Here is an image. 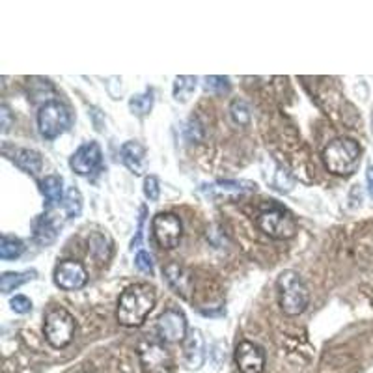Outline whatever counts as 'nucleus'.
<instances>
[{"label":"nucleus","mask_w":373,"mask_h":373,"mask_svg":"<svg viewBox=\"0 0 373 373\" xmlns=\"http://www.w3.org/2000/svg\"><path fill=\"white\" fill-rule=\"evenodd\" d=\"M152 232L157 244L164 250L175 249L183 235V224L181 219L174 213H159L153 217Z\"/></svg>","instance_id":"obj_8"},{"label":"nucleus","mask_w":373,"mask_h":373,"mask_svg":"<svg viewBox=\"0 0 373 373\" xmlns=\"http://www.w3.org/2000/svg\"><path fill=\"white\" fill-rule=\"evenodd\" d=\"M40 185H41V194H43V198H45L47 210H52V207L60 205V202L64 200L62 177H58V175H47Z\"/></svg>","instance_id":"obj_16"},{"label":"nucleus","mask_w":373,"mask_h":373,"mask_svg":"<svg viewBox=\"0 0 373 373\" xmlns=\"http://www.w3.org/2000/svg\"><path fill=\"white\" fill-rule=\"evenodd\" d=\"M0 118H2V133H8L12 127V112H10L8 105L0 107Z\"/></svg>","instance_id":"obj_30"},{"label":"nucleus","mask_w":373,"mask_h":373,"mask_svg":"<svg viewBox=\"0 0 373 373\" xmlns=\"http://www.w3.org/2000/svg\"><path fill=\"white\" fill-rule=\"evenodd\" d=\"M58 237L57 222L51 215H41L34 221V239L40 244H51Z\"/></svg>","instance_id":"obj_18"},{"label":"nucleus","mask_w":373,"mask_h":373,"mask_svg":"<svg viewBox=\"0 0 373 373\" xmlns=\"http://www.w3.org/2000/svg\"><path fill=\"white\" fill-rule=\"evenodd\" d=\"M152 107H153V92L152 90H146L144 94H136V96L131 97L129 108H131V112L135 114V116L144 118V116L149 114Z\"/></svg>","instance_id":"obj_22"},{"label":"nucleus","mask_w":373,"mask_h":373,"mask_svg":"<svg viewBox=\"0 0 373 373\" xmlns=\"http://www.w3.org/2000/svg\"><path fill=\"white\" fill-rule=\"evenodd\" d=\"M155 289L149 284H135L119 295L116 319L124 327H140L155 306Z\"/></svg>","instance_id":"obj_1"},{"label":"nucleus","mask_w":373,"mask_h":373,"mask_svg":"<svg viewBox=\"0 0 373 373\" xmlns=\"http://www.w3.org/2000/svg\"><path fill=\"white\" fill-rule=\"evenodd\" d=\"M164 280L170 286V289L174 291L175 295H180L181 299H189L191 293H193V275L189 272L186 267H183L177 261H170L166 263L163 269Z\"/></svg>","instance_id":"obj_13"},{"label":"nucleus","mask_w":373,"mask_h":373,"mask_svg":"<svg viewBox=\"0 0 373 373\" xmlns=\"http://www.w3.org/2000/svg\"><path fill=\"white\" fill-rule=\"evenodd\" d=\"M77 332V321L66 308H52L47 312L45 323H43V334L45 339L54 349L68 347Z\"/></svg>","instance_id":"obj_4"},{"label":"nucleus","mask_w":373,"mask_h":373,"mask_svg":"<svg viewBox=\"0 0 373 373\" xmlns=\"http://www.w3.org/2000/svg\"><path fill=\"white\" fill-rule=\"evenodd\" d=\"M194 90H196V77H191V75H181V77H175V80H174L175 101H181V103L189 101V97L193 96Z\"/></svg>","instance_id":"obj_21"},{"label":"nucleus","mask_w":373,"mask_h":373,"mask_svg":"<svg viewBox=\"0 0 373 373\" xmlns=\"http://www.w3.org/2000/svg\"><path fill=\"white\" fill-rule=\"evenodd\" d=\"M24 252V243L12 235H2L0 239V258L2 260H17Z\"/></svg>","instance_id":"obj_20"},{"label":"nucleus","mask_w":373,"mask_h":373,"mask_svg":"<svg viewBox=\"0 0 373 373\" xmlns=\"http://www.w3.org/2000/svg\"><path fill=\"white\" fill-rule=\"evenodd\" d=\"M138 360L144 373H170L174 366L172 353L159 339L144 338L136 347Z\"/></svg>","instance_id":"obj_5"},{"label":"nucleus","mask_w":373,"mask_h":373,"mask_svg":"<svg viewBox=\"0 0 373 373\" xmlns=\"http://www.w3.org/2000/svg\"><path fill=\"white\" fill-rule=\"evenodd\" d=\"M10 306H12L13 312H17V314H29L32 310V300L29 297H24V295H15L12 300H10Z\"/></svg>","instance_id":"obj_28"},{"label":"nucleus","mask_w":373,"mask_h":373,"mask_svg":"<svg viewBox=\"0 0 373 373\" xmlns=\"http://www.w3.org/2000/svg\"><path fill=\"white\" fill-rule=\"evenodd\" d=\"M144 194H146L147 200H159V194H161V186H159V180L155 175H147L144 180Z\"/></svg>","instance_id":"obj_27"},{"label":"nucleus","mask_w":373,"mask_h":373,"mask_svg":"<svg viewBox=\"0 0 373 373\" xmlns=\"http://www.w3.org/2000/svg\"><path fill=\"white\" fill-rule=\"evenodd\" d=\"M256 226L260 228L261 232L269 235L271 239L284 241V239L295 237L297 233V222L288 211L280 210V207H271V210H263L256 219Z\"/></svg>","instance_id":"obj_6"},{"label":"nucleus","mask_w":373,"mask_h":373,"mask_svg":"<svg viewBox=\"0 0 373 373\" xmlns=\"http://www.w3.org/2000/svg\"><path fill=\"white\" fill-rule=\"evenodd\" d=\"M230 114H232V119L237 125H249L250 118H252L250 107L243 99H233L232 105H230Z\"/></svg>","instance_id":"obj_24"},{"label":"nucleus","mask_w":373,"mask_h":373,"mask_svg":"<svg viewBox=\"0 0 373 373\" xmlns=\"http://www.w3.org/2000/svg\"><path fill=\"white\" fill-rule=\"evenodd\" d=\"M64 207H66V211H68V215L71 219H77L80 215V211H82V196H80V193L75 186H71L68 194H66Z\"/></svg>","instance_id":"obj_25"},{"label":"nucleus","mask_w":373,"mask_h":373,"mask_svg":"<svg viewBox=\"0 0 373 373\" xmlns=\"http://www.w3.org/2000/svg\"><path fill=\"white\" fill-rule=\"evenodd\" d=\"M217 189H222V191H233V193H256L258 185L252 183V181H244V180H226V181H219L217 183Z\"/></svg>","instance_id":"obj_23"},{"label":"nucleus","mask_w":373,"mask_h":373,"mask_svg":"<svg viewBox=\"0 0 373 373\" xmlns=\"http://www.w3.org/2000/svg\"><path fill=\"white\" fill-rule=\"evenodd\" d=\"M34 271H24V272H4L0 277V291L2 293H12L13 289L21 288L23 284L34 278Z\"/></svg>","instance_id":"obj_19"},{"label":"nucleus","mask_w":373,"mask_h":373,"mask_svg":"<svg viewBox=\"0 0 373 373\" xmlns=\"http://www.w3.org/2000/svg\"><path fill=\"white\" fill-rule=\"evenodd\" d=\"M135 265L138 271L146 272V275H153V260L147 252H138V254H136Z\"/></svg>","instance_id":"obj_29"},{"label":"nucleus","mask_w":373,"mask_h":373,"mask_svg":"<svg viewBox=\"0 0 373 373\" xmlns=\"http://www.w3.org/2000/svg\"><path fill=\"white\" fill-rule=\"evenodd\" d=\"M235 364L241 373H263L265 353L258 344L244 339L235 347Z\"/></svg>","instance_id":"obj_11"},{"label":"nucleus","mask_w":373,"mask_h":373,"mask_svg":"<svg viewBox=\"0 0 373 373\" xmlns=\"http://www.w3.org/2000/svg\"><path fill=\"white\" fill-rule=\"evenodd\" d=\"M205 92H210V94H228L230 92V80L228 77H205Z\"/></svg>","instance_id":"obj_26"},{"label":"nucleus","mask_w":373,"mask_h":373,"mask_svg":"<svg viewBox=\"0 0 373 373\" xmlns=\"http://www.w3.org/2000/svg\"><path fill=\"white\" fill-rule=\"evenodd\" d=\"M103 153L101 147L97 142H86L71 155L69 159V166L75 174L79 175H90L94 174L99 166H101Z\"/></svg>","instance_id":"obj_12"},{"label":"nucleus","mask_w":373,"mask_h":373,"mask_svg":"<svg viewBox=\"0 0 373 373\" xmlns=\"http://www.w3.org/2000/svg\"><path fill=\"white\" fill-rule=\"evenodd\" d=\"M54 282L64 291H75V289L85 288L88 282V271L86 267L77 260H66L58 263L54 271Z\"/></svg>","instance_id":"obj_10"},{"label":"nucleus","mask_w":373,"mask_h":373,"mask_svg":"<svg viewBox=\"0 0 373 373\" xmlns=\"http://www.w3.org/2000/svg\"><path fill=\"white\" fill-rule=\"evenodd\" d=\"M366 180H367V189H370V194H372L373 198V166H367Z\"/></svg>","instance_id":"obj_31"},{"label":"nucleus","mask_w":373,"mask_h":373,"mask_svg":"<svg viewBox=\"0 0 373 373\" xmlns=\"http://www.w3.org/2000/svg\"><path fill=\"white\" fill-rule=\"evenodd\" d=\"M69 124H71L69 110L60 101H47L38 112V129L47 140H52L66 133Z\"/></svg>","instance_id":"obj_7"},{"label":"nucleus","mask_w":373,"mask_h":373,"mask_svg":"<svg viewBox=\"0 0 373 373\" xmlns=\"http://www.w3.org/2000/svg\"><path fill=\"white\" fill-rule=\"evenodd\" d=\"M155 328H157L159 338L163 339V342H168V344L183 342L186 338V332H189L183 312L174 310V308H170V310L163 312L159 316Z\"/></svg>","instance_id":"obj_9"},{"label":"nucleus","mask_w":373,"mask_h":373,"mask_svg":"<svg viewBox=\"0 0 373 373\" xmlns=\"http://www.w3.org/2000/svg\"><path fill=\"white\" fill-rule=\"evenodd\" d=\"M122 163L135 175H142L146 172L147 166L146 147L142 146L138 140L125 142L124 146H122Z\"/></svg>","instance_id":"obj_15"},{"label":"nucleus","mask_w":373,"mask_h":373,"mask_svg":"<svg viewBox=\"0 0 373 373\" xmlns=\"http://www.w3.org/2000/svg\"><path fill=\"white\" fill-rule=\"evenodd\" d=\"M13 163L17 164L21 170H24L27 174L32 175H36L43 168V159H41L40 153L36 152V149H29V147L15 149V153H13Z\"/></svg>","instance_id":"obj_17"},{"label":"nucleus","mask_w":373,"mask_h":373,"mask_svg":"<svg viewBox=\"0 0 373 373\" xmlns=\"http://www.w3.org/2000/svg\"><path fill=\"white\" fill-rule=\"evenodd\" d=\"M183 351H185V362L191 370H200L205 362V342L198 328H191L183 339Z\"/></svg>","instance_id":"obj_14"},{"label":"nucleus","mask_w":373,"mask_h":373,"mask_svg":"<svg viewBox=\"0 0 373 373\" xmlns=\"http://www.w3.org/2000/svg\"><path fill=\"white\" fill-rule=\"evenodd\" d=\"M323 164L325 168L334 175H351L355 174L360 164L362 147L360 144L347 136L334 138L325 149H323Z\"/></svg>","instance_id":"obj_2"},{"label":"nucleus","mask_w":373,"mask_h":373,"mask_svg":"<svg viewBox=\"0 0 373 373\" xmlns=\"http://www.w3.org/2000/svg\"><path fill=\"white\" fill-rule=\"evenodd\" d=\"M278 300L286 316H299L308 308L310 293L299 272L284 271L277 280Z\"/></svg>","instance_id":"obj_3"}]
</instances>
